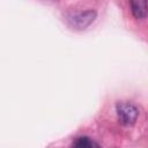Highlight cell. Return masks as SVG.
<instances>
[{"instance_id":"1","label":"cell","mask_w":148,"mask_h":148,"mask_svg":"<svg viewBox=\"0 0 148 148\" xmlns=\"http://www.w3.org/2000/svg\"><path fill=\"white\" fill-rule=\"evenodd\" d=\"M117 110V114H118V119L121 124L124 125H133L139 116V111L138 108L128 102H119L116 106Z\"/></svg>"},{"instance_id":"2","label":"cell","mask_w":148,"mask_h":148,"mask_svg":"<svg viewBox=\"0 0 148 148\" xmlns=\"http://www.w3.org/2000/svg\"><path fill=\"white\" fill-rule=\"evenodd\" d=\"M96 17L95 10H84V12H76L68 15V22L72 27L76 29H84L88 27Z\"/></svg>"},{"instance_id":"3","label":"cell","mask_w":148,"mask_h":148,"mask_svg":"<svg viewBox=\"0 0 148 148\" xmlns=\"http://www.w3.org/2000/svg\"><path fill=\"white\" fill-rule=\"evenodd\" d=\"M132 14L135 18L142 20L148 15V2L145 0H132L130 2Z\"/></svg>"},{"instance_id":"4","label":"cell","mask_w":148,"mask_h":148,"mask_svg":"<svg viewBox=\"0 0 148 148\" xmlns=\"http://www.w3.org/2000/svg\"><path fill=\"white\" fill-rule=\"evenodd\" d=\"M72 148H99V146L88 136H80L74 140Z\"/></svg>"}]
</instances>
